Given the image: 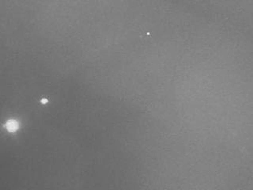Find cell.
<instances>
[{
    "label": "cell",
    "instance_id": "6da1fadb",
    "mask_svg": "<svg viewBox=\"0 0 253 190\" xmlns=\"http://www.w3.org/2000/svg\"><path fill=\"white\" fill-rule=\"evenodd\" d=\"M6 126H7V130L9 131V132H15L18 129V124L15 120H9V121H7Z\"/></svg>",
    "mask_w": 253,
    "mask_h": 190
}]
</instances>
